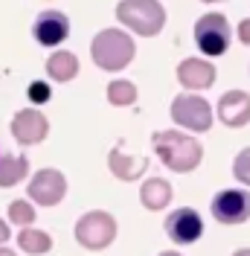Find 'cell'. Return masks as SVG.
Segmentation results:
<instances>
[{
    "mask_svg": "<svg viewBox=\"0 0 250 256\" xmlns=\"http://www.w3.org/2000/svg\"><path fill=\"white\" fill-rule=\"evenodd\" d=\"M152 146L160 154V160L172 169V172H195L204 160V146L189 137V134H180V131H154L152 137Z\"/></svg>",
    "mask_w": 250,
    "mask_h": 256,
    "instance_id": "6da1fadb",
    "label": "cell"
},
{
    "mask_svg": "<svg viewBox=\"0 0 250 256\" xmlns=\"http://www.w3.org/2000/svg\"><path fill=\"white\" fill-rule=\"evenodd\" d=\"M134 52H137V44L122 30H102L94 38V44H90V56H94L96 67H102L108 73L125 70L134 62Z\"/></svg>",
    "mask_w": 250,
    "mask_h": 256,
    "instance_id": "7a4b0ae2",
    "label": "cell"
},
{
    "mask_svg": "<svg viewBox=\"0 0 250 256\" xmlns=\"http://www.w3.org/2000/svg\"><path fill=\"white\" fill-rule=\"evenodd\" d=\"M116 18L122 26L142 38H152L166 26V9L160 6V0H122L116 6Z\"/></svg>",
    "mask_w": 250,
    "mask_h": 256,
    "instance_id": "3957f363",
    "label": "cell"
},
{
    "mask_svg": "<svg viewBox=\"0 0 250 256\" xmlns=\"http://www.w3.org/2000/svg\"><path fill=\"white\" fill-rule=\"evenodd\" d=\"M230 41H233V30H230V20L218 12L212 15H204L198 24H195V44L206 58H218L230 50Z\"/></svg>",
    "mask_w": 250,
    "mask_h": 256,
    "instance_id": "277c9868",
    "label": "cell"
},
{
    "mask_svg": "<svg viewBox=\"0 0 250 256\" xmlns=\"http://www.w3.org/2000/svg\"><path fill=\"white\" fill-rule=\"evenodd\" d=\"M116 239V218L105 210L84 212L76 224V242L88 250H105Z\"/></svg>",
    "mask_w": 250,
    "mask_h": 256,
    "instance_id": "5b68a950",
    "label": "cell"
},
{
    "mask_svg": "<svg viewBox=\"0 0 250 256\" xmlns=\"http://www.w3.org/2000/svg\"><path fill=\"white\" fill-rule=\"evenodd\" d=\"M172 120L180 128H186V131L204 134V131L212 128V105L204 96L180 94V96H174V102H172Z\"/></svg>",
    "mask_w": 250,
    "mask_h": 256,
    "instance_id": "8992f818",
    "label": "cell"
},
{
    "mask_svg": "<svg viewBox=\"0 0 250 256\" xmlns=\"http://www.w3.org/2000/svg\"><path fill=\"white\" fill-rule=\"evenodd\" d=\"M212 218L218 224L236 227V224H244L250 218V192L248 190H224L212 198Z\"/></svg>",
    "mask_w": 250,
    "mask_h": 256,
    "instance_id": "52a82bcc",
    "label": "cell"
},
{
    "mask_svg": "<svg viewBox=\"0 0 250 256\" xmlns=\"http://www.w3.org/2000/svg\"><path fill=\"white\" fill-rule=\"evenodd\" d=\"M30 198L41 207H56L62 204V198L67 195V178L58 169H41L38 175L30 180Z\"/></svg>",
    "mask_w": 250,
    "mask_h": 256,
    "instance_id": "ba28073f",
    "label": "cell"
},
{
    "mask_svg": "<svg viewBox=\"0 0 250 256\" xmlns=\"http://www.w3.org/2000/svg\"><path fill=\"white\" fill-rule=\"evenodd\" d=\"M50 134V122L47 116L35 108H24L12 116V137H15L20 146H35L41 140H47Z\"/></svg>",
    "mask_w": 250,
    "mask_h": 256,
    "instance_id": "9c48e42d",
    "label": "cell"
},
{
    "mask_svg": "<svg viewBox=\"0 0 250 256\" xmlns=\"http://www.w3.org/2000/svg\"><path fill=\"white\" fill-rule=\"evenodd\" d=\"M166 236L174 242V244H192L204 236V222L195 210L180 207L174 210L172 216L166 218Z\"/></svg>",
    "mask_w": 250,
    "mask_h": 256,
    "instance_id": "30bf717a",
    "label": "cell"
},
{
    "mask_svg": "<svg viewBox=\"0 0 250 256\" xmlns=\"http://www.w3.org/2000/svg\"><path fill=\"white\" fill-rule=\"evenodd\" d=\"M32 35L41 47H58L64 38H70V20L64 12H44L32 24Z\"/></svg>",
    "mask_w": 250,
    "mask_h": 256,
    "instance_id": "8fae6325",
    "label": "cell"
},
{
    "mask_svg": "<svg viewBox=\"0 0 250 256\" xmlns=\"http://www.w3.org/2000/svg\"><path fill=\"white\" fill-rule=\"evenodd\" d=\"M216 64L204 62V58H186V62L178 64V82L186 88V90H206L216 84Z\"/></svg>",
    "mask_w": 250,
    "mask_h": 256,
    "instance_id": "7c38bea8",
    "label": "cell"
},
{
    "mask_svg": "<svg viewBox=\"0 0 250 256\" xmlns=\"http://www.w3.org/2000/svg\"><path fill=\"white\" fill-rule=\"evenodd\" d=\"M218 120L227 128H244L250 122V94L230 90L218 99Z\"/></svg>",
    "mask_w": 250,
    "mask_h": 256,
    "instance_id": "4fadbf2b",
    "label": "cell"
},
{
    "mask_svg": "<svg viewBox=\"0 0 250 256\" xmlns=\"http://www.w3.org/2000/svg\"><path fill=\"white\" fill-rule=\"evenodd\" d=\"M108 166L114 172V178H120V180L128 184V180H137L148 169V158H128V154H122V143H120L108 154Z\"/></svg>",
    "mask_w": 250,
    "mask_h": 256,
    "instance_id": "5bb4252c",
    "label": "cell"
},
{
    "mask_svg": "<svg viewBox=\"0 0 250 256\" xmlns=\"http://www.w3.org/2000/svg\"><path fill=\"white\" fill-rule=\"evenodd\" d=\"M140 201H142V207L152 210V212L169 207V201H172V184L163 180V178H148L140 190Z\"/></svg>",
    "mask_w": 250,
    "mask_h": 256,
    "instance_id": "9a60e30c",
    "label": "cell"
},
{
    "mask_svg": "<svg viewBox=\"0 0 250 256\" xmlns=\"http://www.w3.org/2000/svg\"><path fill=\"white\" fill-rule=\"evenodd\" d=\"M26 175H30V160L24 154H0V186L3 190L18 186Z\"/></svg>",
    "mask_w": 250,
    "mask_h": 256,
    "instance_id": "2e32d148",
    "label": "cell"
},
{
    "mask_svg": "<svg viewBox=\"0 0 250 256\" xmlns=\"http://www.w3.org/2000/svg\"><path fill=\"white\" fill-rule=\"evenodd\" d=\"M47 76L52 82H73L78 76V58L67 50H58L52 52L47 62Z\"/></svg>",
    "mask_w": 250,
    "mask_h": 256,
    "instance_id": "e0dca14e",
    "label": "cell"
},
{
    "mask_svg": "<svg viewBox=\"0 0 250 256\" xmlns=\"http://www.w3.org/2000/svg\"><path fill=\"white\" fill-rule=\"evenodd\" d=\"M18 248L30 256H41L52 250V236L44 230H35V227H24L20 236H18Z\"/></svg>",
    "mask_w": 250,
    "mask_h": 256,
    "instance_id": "ac0fdd59",
    "label": "cell"
},
{
    "mask_svg": "<svg viewBox=\"0 0 250 256\" xmlns=\"http://www.w3.org/2000/svg\"><path fill=\"white\" fill-rule=\"evenodd\" d=\"M108 102L110 105H120V108L134 105V102H137V84H134V82H125V79L108 84Z\"/></svg>",
    "mask_w": 250,
    "mask_h": 256,
    "instance_id": "d6986e66",
    "label": "cell"
},
{
    "mask_svg": "<svg viewBox=\"0 0 250 256\" xmlns=\"http://www.w3.org/2000/svg\"><path fill=\"white\" fill-rule=\"evenodd\" d=\"M9 218L18 227H30V224H35V210H32L30 201H12L9 204Z\"/></svg>",
    "mask_w": 250,
    "mask_h": 256,
    "instance_id": "ffe728a7",
    "label": "cell"
},
{
    "mask_svg": "<svg viewBox=\"0 0 250 256\" xmlns=\"http://www.w3.org/2000/svg\"><path fill=\"white\" fill-rule=\"evenodd\" d=\"M233 178L238 184L250 186V148H242L233 160Z\"/></svg>",
    "mask_w": 250,
    "mask_h": 256,
    "instance_id": "44dd1931",
    "label": "cell"
},
{
    "mask_svg": "<svg viewBox=\"0 0 250 256\" xmlns=\"http://www.w3.org/2000/svg\"><path fill=\"white\" fill-rule=\"evenodd\" d=\"M26 96H30L32 105H44V102H50V96H52V88L44 84V82H32L30 90H26Z\"/></svg>",
    "mask_w": 250,
    "mask_h": 256,
    "instance_id": "7402d4cb",
    "label": "cell"
},
{
    "mask_svg": "<svg viewBox=\"0 0 250 256\" xmlns=\"http://www.w3.org/2000/svg\"><path fill=\"white\" fill-rule=\"evenodd\" d=\"M238 41H242V44H248V47H250V18H248V20H242V24H238Z\"/></svg>",
    "mask_w": 250,
    "mask_h": 256,
    "instance_id": "603a6c76",
    "label": "cell"
},
{
    "mask_svg": "<svg viewBox=\"0 0 250 256\" xmlns=\"http://www.w3.org/2000/svg\"><path fill=\"white\" fill-rule=\"evenodd\" d=\"M6 242H9V224L0 218V244H6Z\"/></svg>",
    "mask_w": 250,
    "mask_h": 256,
    "instance_id": "cb8c5ba5",
    "label": "cell"
},
{
    "mask_svg": "<svg viewBox=\"0 0 250 256\" xmlns=\"http://www.w3.org/2000/svg\"><path fill=\"white\" fill-rule=\"evenodd\" d=\"M0 256H18L15 250H9V248H3V244H0Z\"/></svg>",
    "mask_w": 250,
    "mask_h": 256,
    "instance_id": "d4e9b609",
    "label": "cell"
},
{
    "mask_svg": "<svg viewBox=\"0 0 250 256\" xmlns=\"http://www.w3.org/2000/svg\"><path fill=\"white\" fill-rule=\"evenodd\" d=\"M233 256H250V248H244V250H236Z\"/></svg>",
    "mask_w": 250,
    "mask_h": 256,
    "instance_id": "484cf974",
    "label": "cell"
},
{
    "mask_svg": "<svg viewBox=\"0 0 250 256\" xmlns=\"http://www.w3.org/2000/svg\"><path fill=\"white\" fill-rule=\"evenodd\" d=\"M160 256H180V254H174V250H166V254H160Z\"/></svg>",
    "mask_w": 250,
    "mask_h": 256,
    "instance_id": "4316f807",
    "label": "cell"
},
{
    "mask_svg": "<svg viewBox=\"0 0 250 256\" xmlns=\"http://www.w3.org/2000/svg\"><path fill=\"white\" fill-rule=\"evenodd\" d=\"M204 3H221V0H204Z\"/></svg>",
    "mask_w": 250,
    "mask_h": 256,
    "instance_id": "83f0119b",
    "label": "cell"
}]
</instances>
